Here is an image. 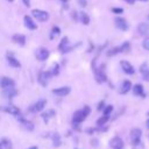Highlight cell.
Wrapping results in <instances>:
<instances>
[{
	"label": "cell",
	"instance_id": "obj_1",
	"mask_svg": "<svg viewBox=\"0 0 149 149\" xmlns=\"http://www.w3.org/2000/svg\"><path fill=\"white\" fill-rule=\"evenodd\" d=\"M90 112H91V108L88 106H84L83 108L76 111L73 113V116H72V123H73V126H78L79 123H81L86 119V116L90 114Z\"/></svg>",
	"mask_w": 149,
	"mask_h": 149
},
{
	"label": "cell",
	"instance_id": "obj_2",
	"mask_svg": "<svg viewBox=\"0 0 149 149\" xmlns=\"http://www.w3.org/2000/svg\"><path fill=\"white\" fill-rule=\"evenodd\" d=\"M31 14L40 22H45V21L49 20V13L45 12V10H42V9H33L31 10Z\"/></svg>",
	"mask_w": 149,
	"mask_h": 149
},
{
	"label": "cell",
	"instance_id": "obj_3",
	"mask_svg": "<svg viewBox=\"0 0 149 149\" xmlns=\"http://www.w3.org/2000/svg\"><path fill=\"white\" fill-rule=\"evenodd\" d=\"M130 141L133 143V146H139L140 141H141V135H142V130L140 128H133L130 130Z\"/></svg>",
	"mask_w": 149,
	"mask_h": 149
},
{
	"label": "cell",
	"instance_id": "obj_4",
	"mask_svg": "<svg viewBox=\"0 0 149 149\" xmlns=\"http://www.w3.org/2000/svg\"><path fill=\"white\" fill-rule=\"evenodd\" d=\"M51 77H52V74H51L50 71H42V72H40V74H38V83H40L42 86H47V85L49 84Z\"/></svg>",
	"mask_w": 149,
	"mask_h": 149
},
{
	"label": "cell",
	"instance_id": "obj_5",
	"mask_svg": "<svg viewBox=\"0 0 149 149\" xmlns=\"http://www.w3.org/2000/svg\"><path fill=\"white\" fill-rule=\"evenodd\" d=\"M0 87L2 90H8L15 87V81L9 77H1L0 78Z\"/></svg>",
	"mask_w": 149,
	"mask_h": 149
},
{
	"label": "cell",
	"instance_id": "obj_6",
	"mask_svg": "<svg viewBox=\"0 0 149 149\" xmlns=\"http://www.w3.org/2000/svg\"><path fill=\"white\" fill-rule=\"evenodd\" d=\"M49 55H50V52H49V50H48L47 48L41 47V48H38V49L36 50V58H37L38 61H41V62L48 59Z\"/></svg>",
	"mask_w": 149,
	"mask_h": 149
},
{
	"label": "cell",
	"instance_id": "obj_7",
	"mask_svg": "<svg viewBox=\"0 0 149 149\" xmlns=\"http://www.w3.org/2000/svg\"><path fill=\"white\" fill-rule=\"evenodd\" d=\"M45 106H47V100H45V99H41V100H38L37 102H35L34 105L30 106L29 112H34V113H36V112H41Z\"/></svg>",
	"mask_w": 149,
	"mask_h": 149
},
{
	"label": "cell",
	"instance_id": "obj_8",
	"mask_svg": "<svg viewBox=\"0 0 149 149\" xmlns=\"http://www.w3.org/2000/svg\"><path fill=\"white\" fill-rule=\"evenodd\" d=\"M72 48H73V47L70 45L68 37H63L62 41H61V43H59V45H58V50H59L61 52H69Z\"/></svg>",
	"mask_w": 149,
	"mask_h": 149
},
{
	"label": "cell",
	"instance_id": "obj_9",
	"mask_svg": "<svg viewBox=\"0 0 149 149\" xmlns=\"http://www.w3.org/2000/svg\"><path fill=\"white\" fill-rule=\"evenodd\" d=\"M120 66H121L122 71H123L125 73H127V74H134V73H135L134 66H133L129 62H127V61H121V62H120Z\"/></svg>",
	"mask_w": 149,
	"mask_h": 149
},
{
	"label": "cell",
	"instance_id": "obj_10",
	"mask_svg": "<svg viewBox=\"0 0 149 149\" xmlns=\"http://www.w3.org/2000/svg\"><path fill=\"white\" fill-rule=\"evenodd\" d=\"M104 68H105V65H101L99 69H94V74H95V79L98 83L106 81V79H107L105 71H104Z\"/></svg>",
	"mask_w": 149,
	"mask_h": 149
},
{
	"label": "cell",
	"instance_id": "obj_11",
	"mask_svg": "<svg viewBox=\"0 0 149 149\" xmlns=\"http://www.w3.org/2000/svg\"><path fill=\"white\" fill-rule=\"evenodd\" d=\"M114 23H115V27L118 28V29H120V30H127L128 29V23H127V21L123 19V17H121V16H116L115 19H114Z\"/></svg>",
	"mask_w": 149,
	"mask_h": 149
},
{
	"label": "cell",
	"instance_id": "obj_12",
	"mask_svg": "<svg viewBox=\"0 0 149 149\" xmlns=\"http://www.w3.org/2000/svg\"><path fill=\"white\" fill-rule=\"evenodd\" d=\"M109 146L112 149H122L123 148V141L121 137L119 136H114L111 141H109Z\"/></svg>",
	"mask_w": 149,
	"mask_h": 149
},
{
	"label": "cell",
	"instance_id": "obj_13",
	"mask_svg": "<svg viewBox=\"0 0 149 149\" xmlns=\"http://www.w3.org/2000/svg\"><path fill=\"white\" fill-rule=\"evenodd\" d=\"M23 22H24V27L28 28V29H30V30H35L37 28V23H35V21L29 15H24Z\"/></svg>",
	"mask_w": 149,
	"mask_h": 149
},
{
	"label": "cell",
	"instance_id": "obj_14",
	"mask_svg": "<svg viewBox=\"0 0 149 149\" xmlns=\"http://www.w3.org/2000/svg\"><path fill=\"white\" fill-rule=\"evenodd\" d=\"M17 118V120L21 122V126L26 129V130H28V132H31L33 129H34V123L31 122V121H29V120H27V119H23V118H21V115H17L16 116Z\"/></svg>",
	"mask_w": 149,
	"mask_h": 149
},
{
	"label": "cell",
	"instance_id": "obj_15",
	"mask_svg": "<svg viewBox=\"0 0 149 149\" xmlns=\"http://www.w3.org/2000/svg\"><path fill=\"white\" fill-rule=\"evenodd\" d=\"M71 88L69 86H62V87H58V88H54L52 90V93L58 95V97H65L70 93Z\"/></svg>",
	"mask_w": 149,
	"mask_h": 149
},
{
	"label": "cell",
	"instance_id": "obj_16",
	"mask_svg": "<svg viewBox=\"0 0 149 149\" xmlns=\"http://www.w3.org/2000/svg\"><path fill=\"white\" fill-rule=\"evenodd\" d=\"M6 57H7V62H8V64H9L10 66H13V68H20V66H21V63L14 57L13 54L8 52V54L6 55Z\"/></svg>",
	"mask_w": 149,
	"mask_h": 149
},
{
	"label": "cell",
	"instance_id": "obj_17",
	"mask_svg": "<svg viewBox=\"0 0 149 149\" xmlns=\"http://www.w3.org/2000/svg\"><path fill=\"white\" fill-rule=\"evenodd\" d=\"M2 111H5L6 113H9V114H12V115H15V116L20 115V108H19V107H16V106H14V105H10V106H7V107H3V108H2Z\"/></svg>",
	"mask_w": 149,
	"mask_h": 149
},
{
	"label": "cell",
	"instance_id": "obj_18",
	"mask_svg": "<svg viewBox=\"0 0 149 149\" xmlns=\"http://www.w3.org/2000/svg\"><path fill=\"white\" fill-rule=\"evenodd\" d=\"M140 72H141V74H142L143 79H144L146 81H149V66H148L147 63H144V64L141 65Z\"/></svg>",
	"mask_w": 149,
	"mask_h": 149
},
{
	"label": "cell",
	"instance_id": "obj_19",
	"mask_svg": "<svg viewBox=\"0 0 149 149\" xmlns=\"http://www.w3.org/2000/svg\"><path fill=\"white\" fill-rule=\"evenodd\" d=\"M12 40H13V42L16 43V44H20V45H24V44H26V36H24V35L15 34V35H13Z\"/></svg>",
	"mask_w": 149,
	"mask_h": 149
},
{
	"label": "cell",
	"instance_id": "obj_20",
	"mask_svg": "<svg viewBox=\"0 0 149 149\" xmlns=\"http://www.w3.org/2000/svg\"><path fill=\"white\" fill-rule=\"evenodd\" d=\"M130 90H132V83H130L129 80L122 81L121 87H120V93H121V94H126V93H128Z\"/></svg>",
	"mask_w": 149,
	"mask_h": 149
},
{
	"label": "cell",
	"instance_id": "obj_21",
	"mask_svg": "<svg viewBox=\"0 0 149 149\" xmlns=\"http://www.w3.org/2000/svg\"><path fill=\"white\" fill-rule=\"evenodd\" d=\"M137 31H139L141 35L149 34V23H147V22H141V23L137 26Z\"/></svg>",
	"mask_w": 149,
	"mask_h": 149
},
{
	"label": "cell",
	"instance_id": "obj_22",
	"mask_svg": "<svg viewBox=\"0 0 149 149\" xmlns=\"http://www.w3.org/2000/svg\"><path fill=\"white\" fill-rule=\"evenodd\" d=\"M133 93L134 95H139V97H146V93L143 91V86L141 84H136L134 87H133Z\"/></svg>",
	"mask_w": 149,
	"mask_h": 149
},
{
	"label": "cell",
	"instance_id": "obj_23",
	"mask_svg": "<svg viewBox=\"0 0 149 149\" xmlns=\"http://www.w3.org/2000/svg\"><path fill=\"white\" fill-rule=\"evenodd\" d=\"M0 149H13L12 142L7 139H2L0 141Z\"/></svg>",
	"mask_w": 149,
	"mask_h": 149
},
{
	"label": "cell",
	"instance_id": "obj_24",
	"mask_svg": "<svg viewBox=\"0 0 149 149\" xmlns=\"http://www.w3.org/2000/svg\"><path fill=\"white\" fill-rule=\"evenodd\" d=\"M51 139H52V146H54V147H59V146H61L62 141H61L59 134H57V133L52 134V135H51Z\"/></svg>",
	"mask_w": 149,
	"mask_h": 149
},
{
	"label": "cell",
	"instance_id": "obj_25",
	"mask_svg": "<svg viewBox=\"0 0 149 149\" xmlns=\"http://www.w3.org/2000/svg\"><path fill=\"white\" fill-rule=\"evenodd\" d=\"M79 19H80V21H81L83 24H85V26L90 24V16H88L85 12H81V13L79 14Z\"/></svg>",
	"mask_w": 149,
	"mask_h": 149
},
{
	"label": "cell",
	"instance_id": "obj_26",
	"mask_svg": "<svg viewBox=\"0 0 149 149\" xmlns=\"http://www.w3.org/2000/svg\"><path fill=\"white\" fill-rule=\"evenodd\" d=\"M52 116H55V111H52V109H50V111H48V112L42 114V119H43L44 122H48L49 119L52 118Z\"/></svg>",
	"mask_w": 149,
	"mask_h": 149
},
{
	"label": "cell",
	"instance_id": "obj_27",
	"mask_svg": "<svg viewBox=\"0 0 149 149\" xmlns=\"http://www.w3.org/2000/svg\"><path fill=\"white\" fill-rule=\"evenodd\" d=\"M108 119H109V115H106V114H104L102 116H100L98 120H97V126L98 127H101V126H104L107 121H108Z\"/></svg>",
	"mask_w": 149,
	"mask_h": 149
},
{
	"label": "cell",
	"instance_id": "obj_28",
	"mask_svg": "<svg viewBox=\"0 0 149 149\" xmlns=\"http://www.w3.org/2000/svg\"><path fill=\"white\" fill-rule=\"evenodd\" d=\"M3 93L7 98H13L14 95H16L17 91L15 90V87H13V88H8V90H3Z\"/></svg>",
	"mask_w": 149,
	"mask_h": 149
},
{
	"label": "cell",
	"instance_id": "obj_29",
	"mask_svg": "<svg viewBox=\"0 0 149 149\" xmlns=\"http://www.w3.org/2000/svg\"><path fill=\"white\" fill-rule=\"evenodd\" d=\"M61 34V29H59V27H52V29H51V34H50V38L52 40V38H55L56 36H58Z\"/></svg>",
	"mask_w": 149,
	"mask_h": 149
},
{
	"label": "cell",
	"instance_id": "obj_30",
	"mask_svg": "<svg viewBox=\"0 0 149 149\" xmlns=\"http://www.w3.org/2000/svg\"><path fill=\"white\" fill-rule=\"evenodd\" d=\"M119 49H120V52L128 51V50L130 49V44H129V42H125L122 45H120V47H119Z\"/></svg>",
	"mask_w": 149,
	"mask_h": 149
},
{
	"label": "cell",
	"instance_id": "obj_31",
	"mask_svg": "<svg viewBox=\"0 0 149 149\" xmlns=\"http://www.w3.org/2000/svg\"><path fill=\"white\" fill-rule=\"evenodd\" d=\"M51 74L52 76H57L58 73H59V66H58V64H54L52 65V68H51Z\"/></svg>",
	"mask_w": 149,
	"mask_h": 149
},
{
	"label": "cell",
	"instance_id": "obj_32",
	"mask_svg": "<svg viewBox=\"0 0 149 149\" xmlns=\"http://www.w3.org/2000/svg\"><path fill=\"white\" fill-rule=\"evenodd\" d=\"M112 111H113V106H112V105H107V106H105L104 109H102L104 114H106V115H109V114L112 113Z\"/></svg>",
	"mask_w": 149,
	"mask_h": 149
},
{
	"label": "cell",
	"instance_id": "obj_33",
	"mask_svg": "<svg viewBox=\"0 0 149 149\" xmlns=\"http://www.w3.org/2000/svg\"><path fill=\"white\" fill-rule=\"evenodd\" d=\"M142 47H143L146 50H149V36L146 37V38L143 40V42H142Z\"/></svg>",
	"mask_w": 149,
	"mask_h": 149
},
{
	"label": "cell",
	"instance_id": "obj_34",
	"mask_svg": "<svg viewBox=\"0 0 149 149\" xmlns=\"http://www.w3.org/2000/svg\"><path fill=\"white\" fill-rule=\"evenodd\" d=\"M112 12L115 13V14H121V13L123 12V9H122V8H116V7H114V8H112Z\"/></svg>",
	"mask_w": 149,
	"mask_h": 149
},
{
	"label": "cell",
	"instance_id": "obj_35",
	"mask_svg": "<svg viewBox=\"0 0 149 149\" xmlns=\"http://www.w3.org/2000/svg\"><path fill=\"white\" fill-rule=\"evenodd\" d=\"M78 3H79L81 7H86V6H87V1H86V0H78Z\"/></svg>",
	"mask_w": 149,
	"mask_h": 149
},
{
	"label": "cell",
	"instance_id": "obj_36",
	"mask_svg": "<svg viewBox=\"0 0 149 149\" xmlns=\"http://www.w3.org/2000/svg\"><path fill=\"white\" fill-rule=\"evenodd\" d=\"M104 106H105V104H104V101H101V102L99 104V107H98V111H102V109H104Z\"/></svg>",
	"mask_w": 149,
	"mask_h": 149
},
{
	"label": "cell",
	"instance_id": "obj_37",
	"mask_svg": "<svg viewBox=\"0 0 149 149\" xmlns=\"http://www.w3.org/2000/svg\"><path fill=\"white\" fill-rule=\"evenodd\" d=\"M22 2L24 3V6H27V7H29L30 6V0H22Z\"/></svg>",
	"mask_w": 149,
	"mask_h": 149
},
{
	"label": "cell",
	"instance_id": "obj_38",
	"mask_svg": "<svg viewBox=\"0 0 149 149\" xmlns=\"http://www.w3.org/2000/svg\"><path fill=\"white\" fill-rule=\"evenodd\" d=\"M97 143H98V140H95V139H94V140H92V146H94V147H97V146H98Z\"/></svg>",
	"mask_w": 149,
	"mask_h": 149
},
{
	"label": "cell",
	"instance_id": "obj_39",
	"mask_svg": "<svg viewBox=\"0 0 149 149\" xmlns=\"http://www.w3.org/2000/svg\"><path fill=\"white\" fill-rule=\"evenodd\" d=\"M125 1H126V2H127V3H129V5H133V3H134V1H135V0H125Z\"/></svg>",
	"mask_w": 149,
	"mask_h": 149
},
{
	"label": "cell",
	"instance_id": "obj_40",
	"mask_svg": "<svg viewBox=\"0 0 149 149\" xmlns=\"http://www.w3.org/2000/svg\"><path fill=\"white\" fill-rule=\"evenodd\" d=\"M76 14H77V13H76V12H73V13H72V17H74V20H77V19H78V17H77V15H76Z\"/></svg>",
	"mask_w": 149,
	"mask_h": 149
},
{
	"label": "cell",
	"instance_id": "obj_41",
	"mask_svg": "<svg viewBox=\"0 0 149 149\" xmlns=\"http://www.w3.org/2000/svg\"><path fill=\"white\" fill-rule=\"evenodd\" d=\"M146 125H147V128H148V129H149V119H148V120H147V123H146Z\"/></svg>",
	"mask_w": 149,
	"mask_h": 149
},
{
	"label": "cell",
	"instance_id": "obj_42",
	"mask_svg": "<svg viewBox=\"0 0 149 149\" xmlns=\"http://www.w3.org/2000/svg\"><path fill=\"white\" fill-rule=\"evenodd\" d=\"M29 149H37V147H31V148H29Z\"/></svg>",
	"mask_w": 149,
	"mask_h": 149
},
{
	"label": "cell",
	"instance_id": "obj_43",
	"mask_svg": "<svg viewBox=\"0 0 149 149\" xmlns=\"http://www.w3.org/2000/svg\"><path fill=\"white\" fill-rule=\"evenodd\" d=\"M137 1H148V0H137Z\"/></svg>",
	"mask_w": 149,
	"mask_h": 149
},
{
	"label": "cell",
	"instance_id": "obj_44",
	"mask_svg": "<svg viewBox=\"0 0 149 149\" xmlns=\"http://www.w3.org/2000/svg\"><path fill=\"white\" fill-rule=\"evenodd\" d=\"M62 1H64V2H66V1H68V0H62Z\"/></svg>",
	"mask_w": 149,
	"mask_h": 149
},
{
	"label": "cell",
	"instance_id": "obj_45",
	"mask_svg": "<svg viewBox=\"0 0 149 149\" xmlns=\"http://www.w3.org/2000/svg\"><path fill=\"white\" fill-rule=\"evenodd\" d=\"M8 1H13V0H8Z\"/></svg>",
	"mask_w": 149,
	"mask_h": 149
},
{
	"label": "cell",
	"instance_id": "obj_46",
	"mask_svg": "<svg viewBox=\"0 0 149 149\" xmlns=\"http://www.w3.org/2000/svg\"><path fill=\"white\" fill-rule=\"evenodd\" d=\"M148 19H149V15H148Z\"/></svg>",
	"mask_w": 149,
	"mask_h": 149
},
{
	"label": "cell",
	"instance_id": "obj_47",
	"mask_svg": "<svg viewBox=\"0 0 149 149\" xmlns=\"http://www.w3.org/2000/svg\"><path fill=\"white\" fill-rule=\"evenodd\" d=\"M76 149H78V148H76Z\"/></svg>",
	"mask_w": 149,
	"mask_h": 149
}]
</instances>
